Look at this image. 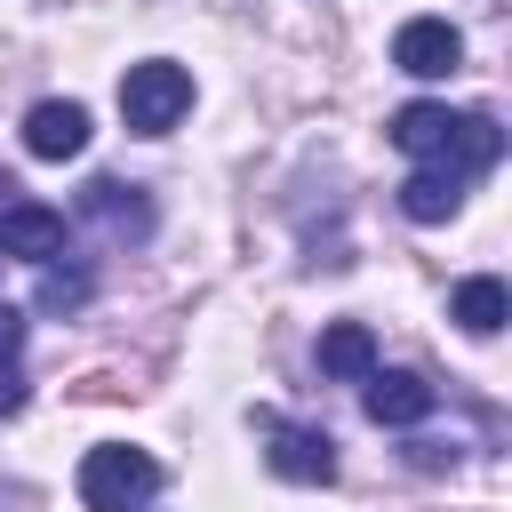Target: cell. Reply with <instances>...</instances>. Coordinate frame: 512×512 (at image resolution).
<instances>
[{
  "mask_svg": "<svg viewBox=\"0 0 512 512\" xmlns=\"http://www.w3.org/2000/svg\"><path fill=\"white\" fill-rule=\"evenodd\" d=\"M392 144H400L416 168H448V176L472 184L480 168L504 160V120H496V112H448V104L416 96V104L392 112Z\"/></svg>",
  "mask_w": 512,
  "mask_h": 512,
  "instance_id": "cell-1",
  "label": "cell"
},
{
  "mask_svg": "<svg viewBox=\"0 0 512 512\" xmlns=\"http://www.w3.org/2000/svg\"><path fill=\"white\" fill-rule=\"evenodd\" d=\"M152 496H160V464H152L144 448L104 440V448L80 456V504H88V512H144Z\"/></svg>",
  "mask_w": 512,
  "mask_h": 512,
  "instance_id": "cell-2",
  "label": "cell"
},
{
  "mask_svg": "<svg viewBox=\"0 0 512 512\" xmlns=\"http://www.w3.org/2000/svg\"><path fill=\"white\" fill-rule=\"evenodd\" d=\"M184 112H192V72L176 56H144V64L120 72V120L136 136H168Z\"/></svg>",
  "mask_w": 512,
  "mask_h": 512,
  "instance_id": "cell-3",
  "label": "cell"
},
{
  "mask_svg": "<svg viewBox=\"0 0 512 512\" xmlns=\"http://www.w3.org/2000/svg\"><path fill=\"white\" fill-rule=\"evenodd\" d=\"M256 440H264V464L280 480H296V488H328L336 480V440L320 424H296L280 408H256Z\"/></svg>",
  "mask_w": 512,
  "mask_h": 512,
  "instance_id": "cell-4",
  "label": "cell"
},
{
  "mask_svg": "<svg viewBox=\"0 0 512 512\" xmlns=\"http://www.w3.org/2000/svg\"><path fill=\"white\" fill-rule=\"evenodd\" d=\"M80 224H96L104 240L144 248V240L160 232V208H152V192H144V184H128V176H96V184L80 192Z\"/></svg>",
  "mask_w": 512,
  "mask_h": 512,
  "instance_id": "cell-5",
  "label": "cell"
},
{
  "mask_svg": "<svg viewBox=\"0 0 512 512\" xmlns=\"http://www.w3.org/2000/svg\"><path fill=\"white\" fill-rule=\"evenodd\" d=\"M392 64H400L408 80H448V72L464 64V32H456L448 16H408V24L392 32Z\"/></svg>",
  "mask_w": 512,
  "mask_h": 512,
  "instance_id": "cell-6",
  "label": "cell"
},
{
  "mask_svg": "<svg viewBox=\"0 0 512 512\" xmlns=\"http://www.w3.org/2000/svg\"><path fill=\"white\" fill-rule=\"evenodd\" d=\"M360 408H368V424H424L432 408H440V392H432V376H416V368H368L360 376Z\"/></svg>",
  "mask_w": 512,
  "mask_h": 512,
  "instance_id": "cell-7",
  "label": "cell"
},
{
  "mask_svg": "<svg viewBox=\"0 0 512 512\" xmlns=\"http://www.w3.org/2000/svg\"><path fill=\"white\" fill-rule=\"evenodd\" d=\"M88 104H72V96H40L32 112H24V152L32 160H80L88 152Z\"/></svg>",
  "mask_w": 512,
  "mask_h": 512,
  "instance_id": "cell-8",
  "label": "cell"
},
{
  "mask_svg": "<svg viewBox=\"0 0 512 512\" xmlns=\"http://www.w3.org/2000/svg\"><path fill=\"white\" fill-rule=\"evenodd\" d=\"M0 256H16V264H56V256H64V208H48V200H8V208H0Z\"/></svg>",
  "mask_w": 512,
  "mask_h": 512,
  "instance_id": "cell-9",
  "label": "cell"
},
{
  "mask_svg": "<svg viewBox=\"0 0 512 512\" xmlns=\"http://www.w3.org/2000/svg\"><path fill=\"white\" fill-rule=\"evenodd\" d=\"M448 320H456L464 336H496V328L512 320V288H504L496 272H472V280H456V296H448Z\"/></svg>",
  "mask_w": 512,
  "mask_h": 512,
  "instance_id": "cell-10",
  "label": "cell"
},
{
  "mask_svg": "<svg viewBox=\"0 0 512 512\" xmlns=\"http://www.w3.org/2000/svg\"><path fill=\"white\" fill-rule=\"evenodd\" d=\"M464 208V176H448V168H408L400 176V216L408 224H448Z\"/></svg>",
  "mask_w": 512,
  "mask_h": 512,
  "instance_id": "cell-11",
  "label": "cell"
},
{
  "mask_svg": "<svg viewBox=\"0 0 512 512\" xmlns=\"http://www.w3.org/2000/svg\"><path fill=\"white\" fill-rule=\"evenodd\" d=\"M368 368H376V336H368L360 320H328V328H320V376L360 384Z\"/></svg>",
  "mask_w": 512,
  "mask_h": 512,
  "instance_id": "cell-12",
  "label": "cell"
},
{
  "mask_svg": "<svg viewBox=\"0 0 512 512\" xmlns=\"http://www.w3.org/2000/svg\"><path fill=\"white\" fill-rule=\"evenodd\" d=\"M88 272H64V264H40V312H80L88 304Z\"/></svg>",
  "mask_w": 512,
  "mask_h": 512,
  "instance_id": "cell-13",
  "label": "cell"
},
{
  "mask_svg": "<svg viewBox=\"0 0 512 512\" xmlns=\"http://www.w3.org/2000/svg\"><path fill=\"white\" fill-rule=\"evenodd\" d=\"M16 408H24V368L0 360V416H16Z\"/></svg>",
  "mask_w": 512,
  "mask_h": 512,
  "instance_id": "cell-14",
  "label": "cell"
},
{
  "mask_svg": "<svg viewBox=\"0 0 512 512\" xmlns=\"http://www.w3.org/2000/svg\"><path fill=\"white\" fill-rule=\"evenodd\" d=\"M16 352H24V312L0 304V360H16Z\"/></svg>",
  "mask_w": 512,
  "mask_h": 512,
  "instance_id": "cell-15",
  "label": "cell"
},
{
  "mask_svg": "<svg viewBox=\"0 0 512 512\" xmlns=\"http://www.w3.org/2000/svg\"><path fill=\"white\" fill-rule=\"evenodd\" d=\"M8 200H16V176H8V168H0V208H8Z\"/></svg>",
  "mask_w": 512,
  "mask_h": 512,
  "instance_id": "cell-16",
  "label": "cell"
}]
</instances>
